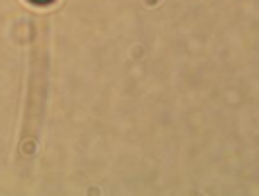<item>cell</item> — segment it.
Here are the masks:
<instances>
[{
	"instance_id": "1",
	"label": "cell",
	"mask_w": 259,
	"mask_h": 196,
	"mask_svg": "<svg viewBox=\"0 0 259 196\" xmlns=\"http://www.w3.org/2000/svg\"><path fill=\"white\" fill-rule=\"evenodd\" d=\"M27 2H31L35 6H47V4H53L55 0H27Z\"/></svg>"
}]
</instances>
